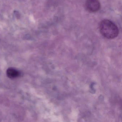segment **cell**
I'll list each match as a JSON object with an SVG mask.
<instances>
[{
  "label": "cell",
  "mask_w": 122,
  "mask_h": 122,
  "mask_svg": "<svg viewBox=\"0 0 122 122\" xmlns=\"http://www.w3.org/2000/svg\"><path fill=\"white\" fill-rule=\"evenodd\" d=\"M99 30L101 35L107 39H114L119 34V30L117 25L109 20H103L101 22Z\"/></svg>",
  "instance_id": "6da1fadb"
},
{
  "label": "cell",
  "mask_w": 122,
  "mask_h": 122,
  "mask_svg": "<svg viewBox=\"0 0 122 122\" xmlns=\"http://www.w3.org/2000/svg\"><path fill=\"white\" fill-rule=\"evenodd\" d=\"M85 7L87 10L90 12H96L100 8V3L98 0H86Z\"/></svg>",
  "instance_id": "7a4b0ae2"
},
{
  "label": "cell",
  "mask_w": 122,
  "mask_h": 122,
  "mask_svg": "<svg viewBox=\"0 0 122 122\" xmlns=\"http://www.w3.org/2000/svg\"><path fill=\"white\" fill-rule=\"evenodd\" d=\"M19 72L13 68H9L7 71L8 76L10 78L17 77L19 75Z\"/></svg>",
  "instance_id": "3957f363"
}]
</instances>
